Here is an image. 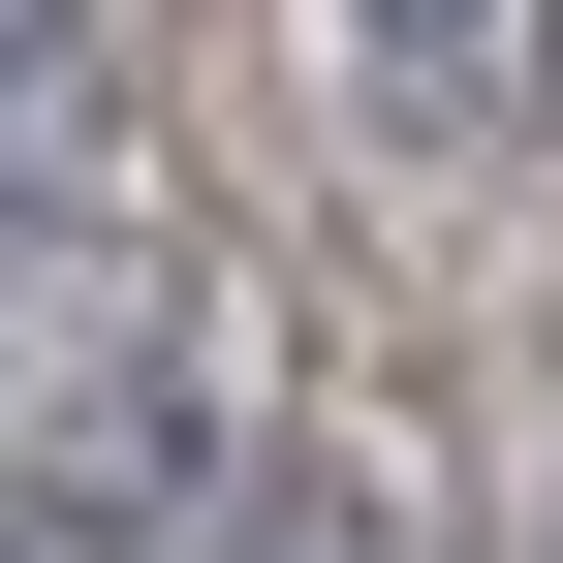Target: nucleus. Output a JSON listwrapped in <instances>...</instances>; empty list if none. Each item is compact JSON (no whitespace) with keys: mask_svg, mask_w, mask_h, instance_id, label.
Here are the masks:
<instances>
[{"mask_svg":"<svg viewBox=\"0 0 563 563\" xmlns=\"http://www.w3.org/2000/svg\"><path fill=\"white\" fill-rule=\"evenodd\" d=\"M0 563H157V439H32L0 470Z\"/></svg>","mask_w":563,"mask_h":563,"instance_id":"f257e3e1","label":"nucleus"},{"mask_svg":"<svg viewBox=\"0 0 563 563\" xmlns=\"http://www.w3.org/2000/svg\"><path fill=\"white\" fill-rule=\"evenodd\" d=\"M344 63H376V95H470V63H501V0H344Z\"/></svg>","mask_w":563,"mask_h":563,"instance_id":"f03ea898","label":"nucleus"},{"mask_svg":"<svg viewBox=\"0 0 563 563\" xmlns=\"http://www.w3.org/2000/svg\"><path fill=\"white\" fill-rule=\"evenodd\" d=\"M32 63H63V0H0V95H32Z\"/></svg>","mask_w":563,"mask_h":563,"instance_id":"7ed1b4c3","label":"nucleus"},{"mask_svg":"<svg viewBox=\"0 0 563 563\" xmlns=\"http://www.w3.org/2000/svg\"><path fill=\"white\" fill-rule=\"evenodd\" d=\"M282 563H344V532H282Z\"/></svg>","mask_w":563,"mask_h":563,"instance_id":"20e7f679","label":"nucleus"}]
</instances>
